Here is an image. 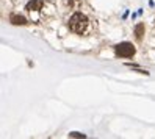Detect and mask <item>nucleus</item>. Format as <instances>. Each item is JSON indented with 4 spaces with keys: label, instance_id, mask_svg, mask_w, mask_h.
I'll use <instances>...</instances> for the list:
<instances>
[{
    "label": "nucleus",
    "instance_id": "f257e3e1",
    "mask_svg": "<svg viewBox=\"0 0 155 139\" xmlns=\"http://www.w3.org/2000/svg\"><path fill=\"white\" fill-rule=\"evenodd\" d=\"M25 10L30 14V19L36 24L47 22L55 14V8L50 6L49 2H42V0H31V2L27 3Z\"/></svg>",
    "mask_w": 155,
    "mask_h": 139
},
{
    "label": "nucleus",
    "instance_id": "f03ea898",
    "mask_svg": "<svg viewBox=\"0 0 155 139\" xmlns=\"http://www.w3.org/2000/svg\"><path fill=\"white\" fill-rule=\"evenodd\" d=\"M68 25H69V30H72L77 34H81V36H88L93 31V24H91V21L81 13L72 14Z\"/></svg>",
    "mask_w": 155,
    "mask_h": 139
},
{
    "label": "nucleus",
    "instance_id": "7ed1b4c3",
    "mask_svg": "<svg viewBox=\"0 0 155 139\" xmlns=\"http://www.w3.org/2000/svg\"><path fill=\"white\" fill-rule=\"evenodd\" d=\"M116 53L122 58H130L135 55V47L130 42H121L119 45L116 47Z\"/></svg>",
    "mask_w": 155,
    "mask_h": 139
},
{
    "label": "nucleus",
    "instance_id": "20e7f679",
    "mask_svg": "<svg viewBox=\"0 0 155 139\" xmlns=\"http://www.w3.org/2000/svg\"><path fill=\"white\" fill-rule=\"evenodd\" d=\"M143 33H144V25L138 24L135 27V34H136V39H141L143 38Z\"/></svg>",
    "mask_w": 155,
    "mask_h": 139
},
{
    "label": "nucleus",
    "instance_id": "39448f33",
    "mask_svg": "<svg viewBox=\"0 0 155 139\" xmlns=\"http://www.w3.org/2000/svg\"><path fill=\"white\" fill-rule=\"evenodd\" d=\"M11 22L16 24V25H24V24H27V21L24 19L22 16H11Z\"/></svg>",
    "mask_w": 155,
    "mask_h": 139
}]
</instances>
